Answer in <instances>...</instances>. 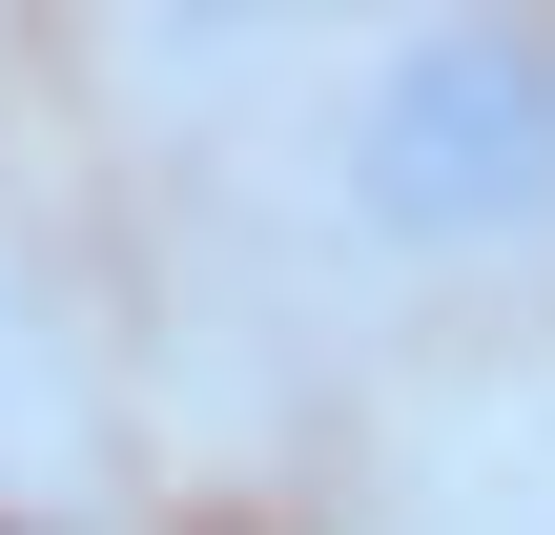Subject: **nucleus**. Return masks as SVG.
<instances>
[{"mask_svg":"<svg viewBox=\"0 0 555 535\" xmlns=\"http://www.w3.org/2000/svg\"><path fill=\"white\" fill-rule=\"evenodd\" d=\"M350 206L433 268L555 227V21H412L350 62Z\"/></svg>","mask_w":555,"mask_h":535,"instance_id":"obj_1","label":"nucleus"}]
</instances>
